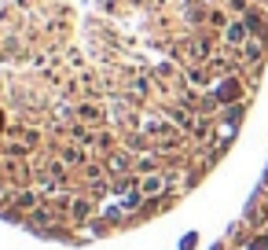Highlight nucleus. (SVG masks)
<instances>
[{
    "mask_svg": "<svg viewBox=\"0 0 268 250\" xmlns=\"http://www.w3.org/2000/svg\"><path fill=\"white\" fill-rule=\"evenodd\" d=\"M0 122H4V118H0Z\"/></svg>",
    "mask_w": 268,
    "mask_h": 250,
    "instance_id": "4",
    "label": "nucleus"
},
{
    "mask_svg": "<svg viewBox=\"0 0 268 250\" xmlns=\"http://www.w3.org/2000/svg\"><path fill=\"white\" fill-rule=\"evenodd\" d=\"M254 250H268V236H257L254 239Z\"/></svg>",
    "mask_w": 268,
    "mask_h": 250,
    "instance_id": "3",
    "label": "nucleus"
},
{
    "mask_svg": "<svg viewBox=\"0 0 268 250\" xmlns=\"http://www.w3.org/2000/svg\"><path fill=\"white\" fill-rule=\"evenodd\" d=\"M220 99H239V85L224 81V85H220Z\"/></svg>",
    "mask_w": 268,
    "mask_h": 250,
    "instance_id": "1",
    "label": "nucleus"
},
{
    "mask_svg": "<svg viewBox=\"0 0 268 250\" xmlns=\"http://www.w3.org/2000/svg\"><path fill=\"white\" fill-rule=\"evenodd\" d=\"M242 33H246V30H242L239 22H235V26H228V41H242Z\"/></svg>",
    "mask_w": 268,
    "mask_h": 250,
    "instance_id": "2",
    "label": "nucleus"
}]
</instances>
